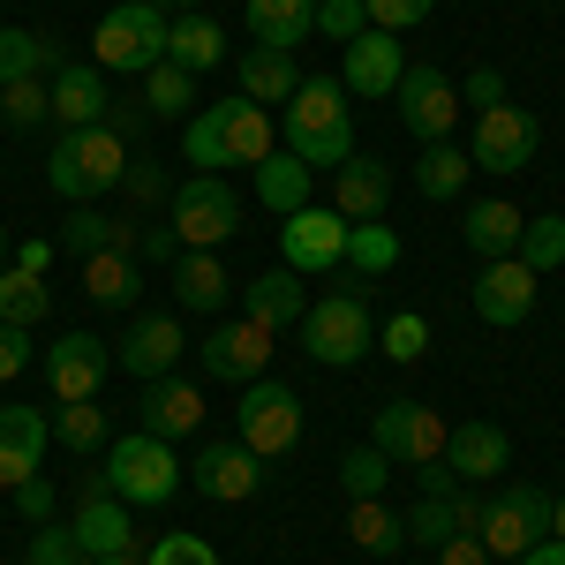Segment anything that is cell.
Listing matches in <instances>:
<instances>
[{
    "instance_id": "obj_1",
    "label": "cell",
    "mask_w": 565,
    "mask_h": 565,
    "mask_svg": "<svg viewBox=\"0 0 565 565\" xmlns=\"http://www.w3.org/2000/svg\"><path fill=\"white\" fill-rule=\"evenodd\" d=\"M279 136H287V151L302 159L309 174L317 167H348L354 159V106L348 90H340V76H302V90L279 106Z\"/></svg>"
},
{
    "instance_id": "obj_2",
    "label": "cell",
    "mask_w": 565,
    "mask_h": 565,
    "mask_svg": "<svg viewBox=\"0 0 565 565\" xmlns=\"http://www.w3.org/2000/svg\"><path fill=\"white\" fill-rule=\"evenodd\" d=\"M181 151H189V167H204V174H218V167H264V159H271V114L249 106L242 90H234L226 106H196L189 129H181Z\"/></svg>"
},
{
    "instance_id": "obj_3",
    "label": "cell",
    "mask_w": 565,
    "mask_h": 565,
    "mask_svg": "<svg viewBox=\"0 0 565 565\" xmlns=\"http://www.w3.org/2000/svg\"><path fill=\"white\" fill-rule=\"evenodd\" d=\"M121 143H129V136H114L106 121H90V129H61L53 159H45V181H53V196H61V204H90V196L121 189V174H129Z\"/></svg>"
},
{
    "instance_id": "obj_4",
    "label": "cell",
    "mask_w": 565,
    "mask_h": 565,
    "mask_svg": "<svg viewBox=\"0 0 565 565\" xmlns=\"http://www.w3.org/2000/svg\"><path fill=\"white\" fill-rule=\"evenodd\" d=\"M167 8L159 0H121L114 15H98V31H90V68L98 76H143V68H159L167 61Z\"/></svg>"
},
{
    "instance_id": "obj_5",
    "label": "cell",
    "mask_w": 565,
    "mask_h": 565,
    "mask_svg": "<svg viewBox=\"0 0 565 565\" xmlns=\"http://www.w3.org/2000/svg\"><path fill=\"white\" fill-rule=\"evenodd\" d=\"M98 482H106L121 505H167V498L181 490V452L167 445V437H151V430H129V437L106 445Z\"/></svg>"
},
{
    "instance_id": "obj_6",
    "label": "cell",
    "mask_w": 565,
    "mask_h": 565,
    "mask_svg": "<svg viewBox=\"0 0 565 565\" xmlns=\"http://www.w3.org/2000/svg\"><path fill=\"white\" fill-rule=\"evenodd\" d=\"M302 348L317 354L324 370H348V362H362V354L377 348V317H370L362 295L332 287V295H317V302L302 309Z\"/></svg>"
},
{
    "instance_id": "obj_7",
    "label": "cell",
    "mask_w": 565,
    "mask_h": 565,
    "mask_svg": "<svg viewBox=\"0 0 565 565\" xmlns=\"http://www.w3.org/2000/svg\"><path fill=\"white\" fill-rule=\"evenodd\" d=\"M167 226L181 234V249H218V242L242 226V196L218 174H189L174 196H167Z\"/></svg>"
},
{
    "instance_id": "obj_8",
    "label": "cell",
    "mask_w": 565,
    "mask_h": 565,
    "mask_svg": "<svg viewBox=\"0 0 565 565\" xmlns=\"http://www.w3.org/2000/svg\"><path fill=\"white\" fill-rule=\"evenodd\" d=\"M445 430H452V423H445L437 407H423V399H385L370 445L385 452L392 468H430V460H445Z\"/></svg>"
},
{
    "instance_id": "obj_9",
    "label": "cell",
    "mask_w": 565,
    "mask_h": 565,
    "mask_svg": "<svg viewBox=\"0 0 565 565\" xmlns=\"http://www.w3.org/2000/svg\"><path fill=\"white\" fill-rule=\"evenodd\" d=\"M535 151H543V129H535L527 106H490V114H476L468 167H482V174H527Z\"/></svg>"
},
{
    "instance_id": "obj_10",
    "label": "cell",
    "mask_w": 565,
    "mask_h": 565,
    "mask_svg": "<svg viewBox=\"0 0 565 565\" xmlns=\"http://www.w3.org/2000/svg\"><path fill=\"white\" fill-rule=\"evenodd\" d=\"M242 445L257 452V460H279V452H295L302 445V399L287 385H271V377H257V385H242Z\"/></svg>"
},
{
    "instance_id": "obj_11",
    "label": "cell",
    "mask_w": 565,
    "mask_h": 565,
    "mask_svg": "<svg viewBox=\"0 0 565 565\" xmlns=\"http://www.w3.org/2000/svg\"><path fill=\"white\" fill-rule=\"evenodd\" d=\"M543 527H551V498H543L535 482H513V490H498V498L482 505L476 535H482L490 558H521L527 543H543Z\"/></svg>"
},
{
    "instance_id": "obj_12",
    "label": "cell",
    "mask_w": 565,
    "mask_h": 565,
    "mask_svg": "<svg viewBox=\"0 0 565 565\" xmlns=\"http://www.w3.org/2000/svg\"><path fill=\"white\" fill-rule=\"evenodd\" d=\"M392 98H399V129L415 136V143H445L452 121H460V90H452V76L437 61H415Z\"/></svg>"
},
{
    "instance_id": "obj_13",
    "label": "cell",
    "mask_w": 565,
    "mask_h": 565,
    "mask_svg": "<svg viewBox=\"0 0 565 565\" xmlns=\"http://www.w3.org/2000/svg\"><path fill=\"white\" fill-rule=\"evenodd\" d=\"M279 257H287V271H340V264H348V218L332 212V204L287 212V226H279Z\"/></svg>"
},
{
    "instance_id": "obj_14",
    "label": "cell",
    "mask_w": 565,
    "mask_h": 565,
    "mask_svg": "<svg viewBox=\"0 0 565 565\" xmlns=\"http://www.w3.org/2000/svg\"><path fill=\"white\" fill-rule=\"evenodd\" d=\"M196 362H204V377H218V385H257L264 362H271V324H257V317L212 324L204 348H196Z\"/></svg>"
},
{
    "instance_id": "obj_15",
    "label": "cell",
    "mask_w": 565,
    "mask_h": 565,
    "mask_svg": "<svg viewBox=\"0 0 565 565\" xmlns=\"http://www.w3.org/2000/svg\"><path fill=\"white\" fill-rule=\"evenodd\" d=\"M189 482H196L212 505H242V498L264 490V460L242 445V437H218V445H204V452L189 460Z\"/></svg>"
},
{
    "instance_id": "obj_16",
    "label": "cell",
    "mask_w": 565,
    "mask_h": 565,
    "mask_svg": "<svg viewBox=\"0 0 565 565\" xmlns=\"http://www.w3.org/2000/svg\"><path fill=\"white\" fill-rule=\"evenodd\" d=\"M106 370H114V348L98 332H61L45 348V385H53V399H98Z\"/></svg>"
},
{
    "instance_id": "obj_17",
    "label": "cell",
    "mask_w": 565,
    "mask_h": 565,
    "mask_svg": "<svg viewBox=\"0 0 565 565\" xmlns=\"http://www.w3.org/2000/svg\"><path fill=\"white\" fill-rule=\"evenodd\" d=\"M535 271H527L521 257H490L476 279V317L482 324H498V332H513V324H527V309H535Z\"/></svg>"
},
{
    "instance_id": "obj_18",
    "label": "cell",
    "mask_w": 565,
    "mask_h": 565,
    "mask_svg": "<svg viewBox=\"0 0 565 565\" xmlns=\"http://www.w3.org/2000/svg\"><path fill=\"white\" fill-rule=\"evenodd\" d=\"M68 535H76V551L84 558H121V551H136V521L129 505L106 490V482H90L84 505H76V521H68Z\"/></svg>"
},
{
    "instance_id": "obj_19",
    "label": "cell",
    "mask_w": 565,
    "mask_h": 565,
    "mask_svg": "<svg viewBox=\"0 0 565 565\" xmlns=\"http://www.w3.org/2000/svg\"><path fill=\"white\" fill-rule=\"evenodd\" d=\"M399 76H407V53H399L392 31H362V39H348V68H340V90H348V98H392Z\"/></svg>"
},
{
    "instance_id": "obj_20",
    "label": "cell",
    "mask_w": 565,
    "mask_h": 565,
    "mask_svg": "<svg viewBox=\"0 0 565 565\" xmlns=\"http://www.w3.org/2000/svg\"><path fill=\"white\" fill-rule=\"evenodd\" d=\"M45 98H53V121H61V129H90V121H106V106H114V90H106V76H98L90 61H61V68L45 76Z\"/></svg>"
},
{
    "instance_id": "obj_21",
    "label": "cell",
    "mask_w": 565,
    "mask_h": 565,
    "mask_svg": "<svg viewBox=\"0 0 565 565\" xmlns=\"http://www.w3.org/2000/svg\"><path fill=\"white\" fill-rule=\"evenodd\" d=\"M114 362L129 370V377H174L181 362V317H136L129 332H121V348H114Z\"/></svg>"
},
{
    "instance_id": "obj_22",
    "label": "cell",
    "mask_w": 565,
    "mask_h": 565,
    "mask_svg": "<svg viewBox=\"0 0 565 565\" xmlns=\"http://www.w3.org/2000/svg\"><path fill=\"white\" fill-rule=\"evenodd\" d=\"M45 445H53V423H45L39 407H0V490L39 476Z\"/></svg>"
},
{
    "instance_id": "obj_23",
    "label": "cell",
    "mask_w": 565,
    "mask_h": 565,
    "mask_svg": "<svg viewBox=\"0 0 565 565\" xmlns=\"http://www.w3.org/2000/svg\"><path fill=\"white\" fill-rule=\"evenodd\" d=\"M505 460H513V437L498 430V423L445 430V468H452V482H490V476H505Z\"/></svg>"
},
{
    "instance_id": "obj_24",
    "label": "cell",
    "mask_w": 565,
    "mask_h": 565,
    "mask_svg": "<svg viewBox=\"0 0 565 565\" xmlns=\"http://www.w3.org/2000/svg\"><path fill=\"white\" fill-rule=\"evenodd\" d=\"M385 204H392L385 159H362V151H354L348 167L332 174V212L348 218V226H370V218H385Z\"/></svg>"
},
{
    "instance_id": "obj_25",
    "label": "cell",
    "mask_w": 565,
    "mask_h": 565,
    "mask_svg": "<svg viewBox=\"0 0 565 565\" xmlns=\"http://www.w3.org/2000/svg\"><path fill=\"white\" fill-rule=\"evenodd\" d=\"M476 521H482V505H476V498H460V490H452V498H430V490H423V498H415V505L399 513V527H407V543H423V551H437V543H452L460 527L476 535Z\"/></svg>"
},
{
    "instance_id": "obj_26",
    "label": "cell",
    "mask_w": 565,
    "mask_h": 565,
    "mask_svg": "<svg viewBox=\"0 0 565 565\" xmlns=\"http://www.w3.org/2000/svg\"><path fill=\"white\" fill-rule=\"evenodd\" d=\"M143 430L151 437H189V430H204V392L196 385H181V377H151L143 385Z\"/></svg>"
},
{
    "instance_id": "obj_27",
    "label": "cell",
    "mask_w": 565,
    "mask_h": 565,
    "mask_svg": "<svg viewBox=\"0 0 565 565\" xmlns=\"http://www.w3.org/2000/svg\"><path fill=\"white\" fill-rule=\"evenodd\" d=\"M242 317H257V324H271V332L302 324V271H287V264L257 271V279L242 287Z\"/></svg>"
},
{
    "instance_id": "obj_28",
    "label": "cell",
    "mask_w": 565,
    "mask_h": 565,
    "mask_svg": "<svg viewBox=\"0 0 565 565\" xmlns=\"http://www.w3.org/2000/svg\"><path fill=\"white\" fill-rule=\"evenodd\" d=\"M295 90H302L295 53H279V45H249V53H242V98H249V106L271 114V106H287Z\"/></svg>"
},
{
    "instance_id": "obj_29",
    "label": "cell",
    "mask_w": 565,
    "mask_h": 565,
    "mask_svg": "<svg viewBox=\"0 0 565 565\" xmlns=\"http://www.w3.org/2000/svg\"><path fill=\"white\" fill-rule=\"evenodd\" d=\"M226 295H234V279H226V264H218L212 249H181L174 257V302L189 309V317L226 309Z\"/></svg>"
},
{
    "instance_id": "obj_30",
    "label": "cell",
    "mask_w": 565,
    "mask_h": 565,
    "mask_svg": "<svg viewBox=\"0 0 565 565\" xmlns=\"http://www.w3.org/2000/svg\"><path fill=\"white\" fill-rule=\"evenodd\" d=\"M242 23H249V39H257V45L295 53V45L317 31V0H249V8H242Z\"/></svg>"
},
{
    "instance_id": "obj_31",
    "label": "cell",
    "mask_w": 565,
    "mask_h": 565,
    "mask_svg": "<svg viewBox=\"0 0 565 565\" xmlns=\"http://www.w3.org/2000/svg\"><path fill=\"white\" fill-rule=\"evenodd\" d=\"M167 61H174V68H189V76H204V68H218V61H226V31H218L204 8H189V15H174V23H167Z\"/></svg>"
},
{
    "instance_id": "obj_32",
    "label": "cell",
    "mask_w": 565,
    "mask_h": 565,
    "mask_svg": "<svg viewBox=\"0 0 565 565\" xmlns=\"http://www.w3.org/2000/svg\"><path fill=\"white\" fill-rule=\"evenodd\" d=\"M521 226H527V218H521V204H505V196H482L476 212L460 218V234H468V249H476L482 264H490V257H513Z\"/></svg>"
},
{
    "instance_id": "obj_33",
    "label": "cell",
    "mask_w": 565,
    "mask_h": 565,
    "mask_svg": "<svg viewBox=\"0 0 565 565\" xmlns=\"http://www.w3.org/2000/svg\"><path fill=\"white\" fill-rule=\"evenodd\" d=\"M45 317H53V287H45L39 271H23V264H0V324L39 332Z\"/></svg>"
},
{
    "instance_id": "obj_34",
    "label": "cell",
    "mask_w": 565,
    "mask_h": 565,
    "mask_svg": "<svg viewBox=\"0 0 565 565\" xmlns=\"http://www.w3.org/2000/svg\"><path fill=\"white\" fill-rule=\"evenodd\" d=\"M84 295L98 309H129L143 295V271H136L129 249H106V257H84Z\"/></svg>"
},
{
    "instance_id": "obj_35",
    "label": "cell",
    "mask_w": 565,
    "mask_h": 565,
    "mask_svg": "<svg viewBox=\"0 0 565 565\" xmlns=\"http://www.w3.org/2000/svg\"><path fill=\"white\" fill-rule=\"evenodd\" d=\"M61 249L68 257H106V249H136V226H121V218L90 212V204H76V212L61 218Z\"/></svg>"
},
{
    "instance_id": "obj_36",
    "label": "cell",
    "mask_w": 565,
    "mask_h": 565,
    "mask_svg": "<svg viewBox=\"0 0 565 565\" xmlns=\"http://www.w3.org/2000/svg\"><path fill=\"white\" fill-rule=\"evenodd\" d=\"M309 189H317V174H309L302 159H295V151H271V159H264L257 167V196H264V212H302L309 204Z\"/></svg>"
},
{
    "instance_id": "obj_37",
    "label": "cell",
    "mask_w": 565,
    "mask_h": 565,
    "mask_svg": "<svg viewBox=\"0 0 565 565\" xmlns=\"http://www.w3.org/2000/svg\"><path fill=\"white\" fill-rule=\"evenodd\" d=\"M53 68H61L53 39L23 31V23H0V84H23V76H53Z\"/></svg>"
},
{
    "instance_id": "obj_38",
    "label": "cell",
    "mask_w": 565,
    "mask_h": 565,
    "mask_svg": "<svg viewBox=\"0 0 565 565\" xmlns=\"http://www.w3.org/2000/svg\"><path fill=\"white\" fill-rule=\"evenodd\" d=\"M348 535H354V551H370V558H392V551H407V527H399V513H392L385 498H354Z\"/></svg>"
},
{
    "instance_id": "obj_39",
    "label": "cell",
    "mask_w": 565,
    "mask_h": 565,
    "mask_svg": "<svg viewBox=\"0 0 565 565\" xmlns=\"http://www.w3.org/2000/svg\"><path fill=\"white\" fill-rule=\"evenodd\" d=\"M468 174H476V167H468V151H460L452 136H445V143H423L415 181H423V196H430V204H452V196L468 189Z\"/></svg>"
},
{
    "instance_id": "obj_40",
    "label": "cell",
    "mask_w": 565,
    "mask_h": 565,
    "mask_svg": "<svg viewBox=\"0 0 565 565\" xmlns=\"http://www.w3.org/2000/svg\"><path fill=\"white\" fill-rule=\"evenodd\" d=\"M196 106V76L174 68V61H159V68H143V114L151 121H181Z\"/></svg>"
},
{
    "instance_id": "obj_41",
    "label": "cell",
    "mask_w": 565,
    "mask_h": 565,
    "mask_svg": "<svg viewBox=\"0 0 565 565\" xmlns=\"http://www.w3.org/2000/svg\"><path fill=\"white\" fill-rule=\"evenodd\" d=\"M348 264H354V279H377V271H392V264H399V234H392L385 218L348 226Z\"/></svg>"
},
{
    "instance_id": "obj_42",
    "label": "cell",
    "mask_w": 565,
    "mask_h": 565,
    "mask_svg": "<svg viewBox=\"0 0 565 565\" xmlns=\"http://www.w3.org/2000/svg\"><path fill=\"white\" fill-rule=\"evenodd\" d=\"M513 257H521L527 271H535V279H543V271H558V264H565V218H558V212L527 218V226H521V242H513Z\"/></svg>"
},
{
    "instance_id": "obj_43",
    "label": "cell",
    "mask_w": 565,
    "mask_h": 565,
    "mask_svg": "<svg viewBox=\"0 0 565 565\" xmlns=\"http://www.w3.org/2000/svg\"><path fill=\"white\" fill-rule=\"evenodd\" d=\"M0 121H8V129H39V121H53V98H45V76H23V84H0Z\"/></svg>"
},
{
    "instance_id": "obj_44",
    "label": "cell",
    "mask_w": 565,
    "mask_h": 565,
    "mask_svg": "<svg viewBox=\"0 0 565 565\" xmlns=\"http://www.w3.org/2000/svg\"><path fill=\"white\" fill-rule=\"evenodd\" d=\"M377 348H385L392 362H423V354H430V317H423V309H399L392 324H377Z\"/></svg>"
},
{
    "instance_id": "obj_45",
    "label": "cell",
    "mask_w": 565,
    "mask_h": 565,
    "mask_svg": "<svg viewBox=\"0 0 565 565\" xmlns=\"http://www.w3.org/2000/svg\"><path fill=\"white\" fill-rule=\"evenodd\" d=\"M61 445H68V452H106V407L61 399Z\"/></svg>"
},
{
    "instance_id": "obj_46",
    "label": "cell",
    "mask_w": 565,
    "mask_h": 565,
    "mask_svg": "<svg viewBox=\"0 0 565 565\" xmlns=\"http://www.w3.org/2000/svg\"><path fill=\"white\" fill-rule=\"evenodd\" d=\"M385 476H392V460L377 445H354L348 460H340V490L348 498H385Z\"/></svg>"
},
{
    "instance_id": "obj_47",
    "label": "cell",
    "mask_w": 565,
    "mask_h": 565,
    "mask_svg": "<svg viewBox=\"0 0 565 565\" xmlns=\"http://www.w3.org/2000/svg\"><path fill=\"white\" fill-rule=\"evenodd\" d=\"M430 8L437 0H362V15H370V31H415V23H430Z\"/></svg>"
},
{
    "instance_id": "obj_48",
    "label": "cell",
    "mask_w": 565,
    "mask_h": 565,
    "mask_svg": "<svg viewBox=\"0 0 565 565\" xmlns=\"http://www.w3.org/2000/svg\"><path fill=\"white\" fill-rule=\"evenodd\" d=\"M143 565H218V551L212 543H204V535H159V543H151V551H143Z\"/></svg>"
},
{
    "instance_id": "obj_49",
    "label": "cell",
    "mask_w": 565,
    "mask_h": 565,
    "mask_svg": "<svg viewBox=\"0 0 565 565\" xmlns=\"http://www.w3.org/2000/svg\"><path fill=\"white\" fill-rule=\"evenodd\" d=\"M317 31H324V39H362V31H370V15H362V0H317Z\"/></svg>"
},
{
    "instance_id": "obj_50",
    "label": "cell",
    "mask_w": 565,
    "mask_h": 565,
    "mask_svg": "<svg viewBox=\"0 0 565 565\" xmlns=\"http://www.w3.org/2000/svg\"><path fill=\"white\" fill-rule=\"evenodd\" d=\"M23 565H84V551H76V535H68V527L45 521L39 535H31V558H23Z\"/></svg>"
},
{
    "instance_id": "obj_51",
    "label": "cell",
    "mask_w": 565,
    "mask_h": 565,
    "mask_svg": "<svg viewBox=\"0 0 565 565\" xmlns=\"http://www.w3.org/2000/svg\"><path fill=\"white\" fill-rule=\"evenodd\" d=\"M15 513H23V521H31V527H45V521H53V513H61V498H53V482H45V476L15 482Z\"/></svg>"
},
{
    "instance_id": "obj_52",
    "label": "cell",
    "mask_w": 565,
    "mask_h": 565,
    "mask_svg": "<svg viewBox=\"0 0 565 565\" xmlns=\"http://www.w3.org/2000/svg\"><path fill=\"white\" fill-rule=\"evenodd\" d=\"M460 98H468V106H476V114H490V106H505V76H498V68H490V61H482L476 76H468V90H460Z\"/></svg>"
},
{
    "instance_id": "obj_53",
    "label": "cell",
    "mask_w": 565,
    "mask_h": 565,
    "mask_svg": "<svg viewBox=\"0 0 565 565\" xmlns=\"http://www.w3.org/2000/svg\"><path fill=\"white\" fill-rule=\"evenodd\" d=\"M23 362H31V332L23 324H0V385L23 377Z\"/></svg>"
},
{
    "instance_id": "obj_54",
    "label": "cell",
    "mask_w": 565,
    "mask_h": 565,
    "mask_svg": "<svg viewBox=\"0 0 565 565\" xmlns=\"http://www.w3.org/2000/svg\"><path fill=\"white\" fill-rule=\"evenodd\" d=\"M437 565H490V551H482V535H452V543H437Z\"/></svg>"
},
{
    "instance_id": "obj_55",
    "label": "cell",
    "mask_w": 565,
    "mask_h": 565,
    "mask_svg": "<svg viewBox=\"0 0 565 565\" xmlns=\"http://www.w3.org/2000/svg\"><path fill=\"white\" fill-rule=\"evenodd\" d=\"M129 189H136V196H167V174H159V159H129Z\"/></svg>"
},
{
    "instance_id": "obj_56",
    "label": "cell",
    "mask_w": 565,
    "mask_h": 565,
    "mask_svg": "<svg viewBox=\"0 0 565 565\" xmlns=\"http://www.w3.org/2000/svg\"><path fill=\"white\" fill-rule=\"evenodd\" d=\"M8 264H23V271H39V279H45V264H53V242H15V249H8Z\"/></svg>"
},
{
    "instance_id": "obj_57",
    "label": "cell",
    "mask_w": 565,
    "mask_h": 565,
    "mask_svg": "<svg viewBox=\"0 0 565 565\" xmlns=\"http://www.w3.org/2000/svg\"><path fill=\"white\" fill-rule=\"evenodd\" d=\"M143 121H151V114H143V106H121V98H114V106H106V129H114V136H136V129H143Z\"/></svg>"
},
{
    "instance_id": "obj_58",
    "label": "cell",
    "mask_w": 565,
    "mask_h": 565,
    "mask_svg": "<svg viewBox=\"0 0 565 565\" xmlns=\"http://www.w3.org/2000/svg\"><path fill=\"white\" fill-rule=\"evenodd\" d=\"M143 257H167V264H174L181 257V234H174V226H151V234H143Z\"/></svg>"
},
{
    "instance_id": "obj_59",
    "label": "cell",
    "mask_w": 565,
    "mask_h": 565,
    "mask_svg": "<svg viewBox=\"0 0 565 565\" xmlns=\"http://www.w3.org/2000/svg\"><path fill=\"white\" fill-rule=\"evenodd\" d=\"M513 565H565V543H558V535H543V543H527Z\"/></svg>"
},
{
    "instance_id": "obj_60",
    "label": "cell",
    "mask_w": 565,
    "mask_h": 565,
    "mask_svg": "<svg viewBox=\"0 0 565 565\" xmlns=\"http://www.w3.org/2000/svg\"><path fill=\"white\" fill-rule=\"evenodd\" d=\"M551 535L565 543V498H551Z\"/></svg>"
},
{
    "instance_id": "obj_61",
    "label": "cell",
    "mask_w": 565,
    "mask_h": 565,
    "mask_svg": "<svg viewBox=\"0 0 565 565\" xmlns=\"http://www.w3.org/2000/svg\"><path fill=\"white\" fill-rule=\"evenodd\" d=\"M84 565H143L136 551H121V558H84Z\"/></svg>"
},
{
    "instance_id": "obj_62",
    "label": "cell",
    "mask_w": 565,
    "mask_h": 565,
    "mask_svg": "<svg viewBox=\"0 0 565 565\" xmlns=\"http://www.w3.org/2000/svg\"><path fill=\"white\" fill-rule=\"evenodd\" d=\"M159 8H181V15H189V8H204V0H159Z\"/></svg>"
},
{
    "instance_id": "obj_63",
    "label": "cell",
    "mask_w": 565,
    "mask_h": 565,
    "mask_svg": "<svg viewBox=\"0 0 565 565\" xmlns=\"http://www.w3.org/2000/svg\"><path fill=\"white\" fill-rule=\"evenodd\" d=\"M8 249H15V242H8V226H0V264H8Z\"/></svg>"
}]
</instances>
